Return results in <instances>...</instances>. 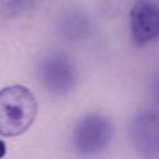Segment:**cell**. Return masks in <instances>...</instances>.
I'll list each match as a JSON object with an SVG mask.
<instances>
[{"label": "cell", "instance_id": "6", "mask_svg": "<svg viewBox=\"0 0 159 159\" xmlns=\"http://www.w3.org/2000/svg\"><path fill=\"white\" fill-rule=\"evenodd\" d=\"M6 151H7V147H6L4 141L0 140V158H3L6 155Z\"/></svg>", "mask_w": 159, "mask_h": 159}, {"label": "cell", "instance_id": "2", "mask_svg": "<svg viewBox=\"0 0 159 159\" xmlns=\"http://www.w3.org/2000/svg\"><path fill=\"white\" fill-rule=\"evenodd\" d=\"M38 78L43 88L55 96H64L74 89L78 71L74 61L63 52L53 50L38 63Z\"/></svg>", "mask_w": 159, "mask_h": 159}, {"label": "cell", "instance_id": "3", "mask_svg": "<svg viewBox=\"0 0 159 159\" xmlns=\"http://www.w3.org/2000/svg\"><path fill=\"white\" fill-rule=\"evenodd\" d=\"M113 124L106 116L91 113L77 121L73 130V147L84 155L98 154L110 144Z\"/></svg>", "mask_w": 159, "mask_h": 159}, {"label": "cell", "instance_id": "7", "mask_svg": "<svg viewBox=\"0 0 159 159\" xmlns=\"http://www.w3.org/2000/svg\"><path fill=\"white\" fill-rule=\"evenodd\" d=\"M157 95H158V99H159V78H158V82H157Z\"/></svg>", "mask_w": 159, "mask_h": 159}, {"label": "cell", "instance_id": "1", "mask_svg": "<svg viewBox=\"0 0 159 159\" xmlns=\"http://www.w3.org/2000/svg\"><path fill=\"white\" fill-rule=\"evenodd\" d=\"M38 113V101L30 88L11 85L0 89V135L17 137L25 133Z\"/></svg>", "mask_w": 159, "mask_h": 159}, {"label": "cell", "instance_id": "5", "mask_svg": "<svg viewBox=\"0 0 159 159\" xmlns=\"http://www.w3.org/2000/svg\"><path fill=\"white\" fill-rule=\"evenodd\" d=\"M131 35L135 43L144 45L159 38V8L154 3L140 0L130 10Z\"/></svg>", "mask_w": 159, "mask_h": 159}, {"label": "cell", "instance_id": "4", "mask_svg": "<svg viewBox=\"0 0 159 159\" xmlns=\"http://www.w3.org/2000/svg\"><path fill=\"white\" fill-rule=\"evenodd\" d=\"M129 138L143 157H159V115L144 110L129 124Z\"/></svg>", "mask_w": 159, "mask_h": 159}]
</instances>
